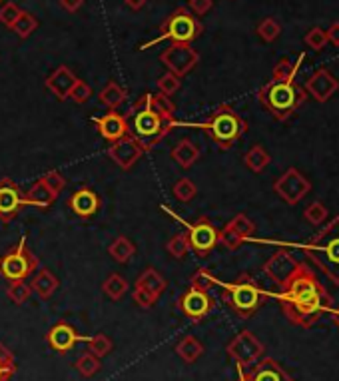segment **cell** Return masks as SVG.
Returning <instances> with one entry per match:
<instances>
[{
  "label": "cell",
  "mask_w": 339,
  "mask_h": 381,
  "mask_svg": "<svg viewBox=\"0 0 339 381\" xmlns=\"http://www.w3.org/2000/svg\"><path fill=\"white\" fill-rule=\"evenodd\" d=\"M331 295L317 280L314 271L300 264L298 271L281 285L279 306L293 325L312 328L319 318L331 311Z\"/></svg>",
  "instance_id": "1"
},
{
  "label": "cell",
  "mask_w": 339,
  "mask_h": 381,
  "mask_svg": "<svg viewBox=\"0 0 339 381\" xmlns=\"http://www.w3.org/2000/svg\"><path fill=\"white\" fill-rule=\"evenodd\" d=\"M126 120H128L130 136L134 140H138V144L144 148V152H150L176 126V118L162 116L150 108V94H142L134 102L130 112L126 114Z\"/></svg>",
  "instance_id": "2"
},
{
  "label": "cell",
  "mask_w": 339,
  "mask_h": 381,
  "mask_svg": "<svg viewBox=\"0 0 339 381\" xmlns=\"http://www.w3.org/2000/svg\"><path fill=\"white\" fill-rule=\"evenodd\" d=\"M302 250L331 282L339 285V216L329 221Z\"/></svg>",
  "instance_id": "3"
},
{
  "label": "cell",
  "mask_w": 339,
  "mask_h": 381,
  "mask_svg": "<svg viewBox=\"0 0 339 381\" xmlns=\"http://www.w3.org/2000/svg\"><path fill=\"white\" fill-rule=\"evenodd\" d=\"M257 98L262 102V106H264L276 120L286 122L291 114L302 106L307 96H305V90L295 86L293 82H278V80H271L269 84H266V86L257 92Z\"/></svg>",
  "instance_id": "4"
},
{
  "label": "cell",
  "mask_w": 339,
  "mask_h": 381,
  "mask_svg": "<svg viewBox=\"0 0 339 381\" xmlns=\"http://www.w3.org/2000/svg\"><path fill=\"white\" fill-rule=\"evenodd\" d=\"M267 294L260 288L250 273H242L238 280L226 283L222 290V299L228 304L240 318H252L264 306Z\"/></svg>",
  "instance_id": "5"
},
{
  "label": "cell",
  "mask_w": 339,
  "mask_h": 381,
  "mask_svg": "<svg viewBox=\"0 0 339 381\" xmlns=\"http://www.w3.org/2000/svg\"><path fill=\"white\" fill-rule=\"evenodd\" d=\"M202 130L206 132L219 150L231 148L248 130V124L231 106H219L202 122Z\"/></svg>",
  "instance_id": "6"
},
{
  "label": "cell",
  "mask_w": 339,
  "mask_h": 381,
  "mask_svg": "<svg viewBox=\"0 0 339 381\" xmlns=\"http://www.w3.org/2000/svg\"><path fill=\"white\" fill-rule=\"evenodd\" d=\"M204 32V25L190 13L186 6H180L178 11L170 14L168 18L160 26V37L152 42H148L142 49H148L152 44H158L160 40H172V42H180V44H190L196 38Z\"/></svg>",
  "instance_id": "7"
},
{
  "label": "cell",
  "mask_w": 339,
  "mask_h": 381,
  "mask_svg": "<svg viewBox=\"0 0 339 381\" xmlns=\"http://www.w3.org/2000/svg\"><path fill=\"white\" fill-rule=\"evenodd\" d=\"M38 270V258L26 246V235L20 238L18 246L8 250L0 258V276L8 282H20Z\"/></svg>",
  "instance_id": "8"
},
{
  "label": "cell",
  "mask_w": 339,
  "mask_h": 381,
  "mask_svg": "<svg viewBox=\"0 0 339 381\" xmlns=\"http://www.w3.org/2000/svg\"><path fill=\"white\" fill-rule=\"evenodd\" d=\"M226 351H228V356L238 363V368L248 369L252 368L255 361L262 359L266 347L257 340L255 333H252L250 330H243V332L238 333L230 344H228Z\"/></svg>",
  "instance_id": "9"
},
{
  "label": "cell",
  "mask_w": 339,
  "mask_h": 381,
  "mask_svg": "<svg viewBox=\"0 0 339 381\" xmlns=\"http://www.w3.org/2000/svg\"><path fill=\"white\" fill-rule=\"evenodd\" d=\"M186 235H188L190 250L200 258H207L210 252L219 244L218 228L207 218H200L194 224H190L188 230H186Z\"/></svg>",
  "instance_id": "10"
},
{
  "label": "cell",
  "mask_w": 339,
  "mask_h": 381,
  "mask_svg": "<svg viewBox=\"0 0 339 381\" xmlns=\"http://www.w3.org/2000/svg\"><path fill=\"white\" fill-rule=\"evenodd\" d=\"M160 62L168 68V72L182 78V76L194 70L196 64L200 62V54L190 44L172 42L168 49L160 54Z\"/></svg>",
  "instance_id": "11"
},
{
  "label": "cell",
  "mask_w": 339,
  "mask_h": 381,
  "mask_svg": "<svg viewBox=\"0 0 339 381\" xmlns=\"http://www.w3.org/2000/svg\"><path fill=\"white\" fill-rule=\"evenodd\" d=\"M309 190H312L309 180L295 168H290L288 172L281 174L274 184V192L290 206L300 204L303 198L309 194Z\"/></svg>",
  "instance_id": "12"
},
{
  "label": "cell",
  "mask_w": 339,
  "mask_h": 381,
  "mask_svg": "<svg viewBox=\"0 0 339 381\" xmlns=\"http://www.w3.org/2000/svg\"><path fill=\"white\" fill-rule=\"evenodd\" d=\"M178 306L182 309V314L186 318L194 321L206 320L207 316L212 314L214 309V297L207 294V292H202V290H194V288H188L180 299H178Z\"/></svg>",
  "instance_id": "13"
},
{
  "label": "cell",
  "mask_w": 339,
  "mask_h": 381,
  "mask_svg": "<svg viewBox=\"0 0 339 381\" xmlns=\"http://www.w3.org/2000/svg\"><path fill=\"white\" fill-rule=\"evenodd\" d=\"M26 206L25 192L11 178L0 180V220L11 221Z\"/></svg>",
  "instance_id": "14"
},
{
  "label": "cell",
  "mask_w": 339,
  "mask_h": 381,
  "mask_svg": "<svg viewBox=\"0 0 339 381\" xmlns=\"http://www.w3.org/2000/svg\"><path fill=\"white\" fill-rule=\"evenodd\" d=\"M298 268H300V261L293 258L290 252H286V250H278V252L264 264L266 276L269 280H274V282L278 283L279 288L290 280L291 276L298 271Z\"/></svg>",
  "instance_id": "15"
},
{
  "label": "cell",
  "mask_w": 339,
  "mask_h": 381,
  "mask_svg": "<svg viewBox=\"0 0 339 381\" xmlns=\"http://www.w3.org/2000/svg\"><path fill=\"white\" fill-rule=\"evenodd\" d=\"M144 148L138 144V140H134L132 136H124L120 140L112 142L108 148V156L120 166L122 170H130L136 162L142 158Z\"/></svg>",
  "instance_id": "16"
},
{
  "label": "cell",
  "mask_w": 339,
  "mask_h": 381,
  "mask_svg": "<svg viewBox=\"0 0 339 381\" xmlns=\"http://www.w3.org/2000/svg\"><path fill=\"white\" fill-rule=\"evenodd\" d=\"M82 340L84 337L78 335V332L74 330L70 323H66V321H58L46 333V344L56 354H68L70 349H74V345L78 344V342H82Z\"/></svg>",
  "instance_id": "17"
},
{
  "label": "cell",
  "mask_w": 339,
  "mask_h": 381,
  "mask_svg": "<svg viewBox=\"0 0 339 381\" xmlns=\"http://www.w3.org/2000/svg\"><path fill=\"white\" fill-rule=\"evenodd\" d=\"M305 90L309 96H314L317 102H327L335 92L339 90V80L333 74L326 70V68H319L314 76L307 78L305 82Z\"/></svg>",
  "instance_id": "18"
},
{
  "label": "cell",
  "mask_w": 339,
  "mask_h": 381,
  "mask_svg": "<svg viewBox=\"0 0 339 381\" xmlns=\"http://www.w3.org/2000/svg\"><path fill=\"white\" fill-rule=\"evenodd\" d=\"M245 375H248L250 381H293L290 377V373L271 357L255 361L252 369L245 371Z\"/></svg>",
  "instance_id": "19"
},
{
  "label": "cell",
  "mask_w": 339,
  "mask_h": 381,
  "mask_svg": "<svg viewBox=\"0 0 339 381\" xmlns=\"http://www.w3.org/2000/svg\"><path fill=\"white\" fill-rule=\"evenodd\" d=\"M94 124L98 126V132L102 134V138L108 140V142H116V140L130 134L126 116H122L118 112H108V114L96 118Z\"/></svg>",
  "instance_id": "20"
},
{
  "label": "cell",
  "mask_w": 339,
  "mask_h": 381,
  "mask_svg": "<svg viewBox=\"0 0 339 381\" xmlns=\"http://www.w3.org/2000/svg\"><path fill=\"white\" fill-rule=\"evenodd\" d=\"M68 206H70V209H72L78 218L88 220V218H92L98 212V208H100V198H98V194L92 188H80V190H76L72 196H70Z\"/></svg>",
  "instance_id": "21"
},
{
  "label": "cell",
  "mask_w": 339,
  "mask_h": 381,
  "mask_svg": "<svg viewBox=\"0 0 339 381\" xmlns=\"http://www.w3.org/2000/svg\"><path fill=\"white\" fill-rule=\"evenodd\" d=\"M76 80H78V78L74 76V72L68 66H58V68L46 78L44 84H46V88H49L56 98L66 100L70 96V90H72L74 84H76Z\"/></svg>",
  "instance_id": "22"
},
{
  "label": "cell",
  "mask_w": 339,
  "mask_h": 381,
  "mask_svg": "<svg viewBox=\"0 0 339 381\" xmlns=\"http://www.w3.org/2000/svg\"><path fill=\"white\" fill-rule=\"evenodd\" d=\"M58 285H60L58 278H56L49 268H40L37 276H34L32 283H30V290H32L40 299H50L52 295L56 294Z\"/></svg>",
  "instance_id": "23"
},
{
  "label": "cell",
  "mask_w": 339,
  "mask_h": 381,
  "mask_svg": "<svg viewBox=\"0 0 339 381\" xmlns=\"http://www.w3.org/2000/svg\"><path fill=\"white\" fill-rule=\"evenodd\" d=\"M198 158H200V148L196 146L192 140H188V138L180 140L178 146L172 150V160L176 162L180 168H184V170L192 168L198 162Z\"/></svg>",
  "instance_id": "24"
},
{
  "label": "cell",
  "mask_w": 339,
  "mask_h": 381,
  "mask_svg": "<svg viewBox=\"0 0 339 381\" xmlns=\"http://www.w3.org/2000/svg\"><path fill=\"white\" fill-rule=\"evenodd\" d=\"M26 206H34L38 209H49L56 202V194H52L46 186L42 184V180H38L32 184V188L25 194Z\"/></svg>",
  "instance_id": "25"
},
{
  "label": "cell",
  "mask_w": 339,
  "mask_h": 381,
  "mask_svg": "<svg viewBox=\"0 0 339 381\" xmlns=\"http://www.w3.org/2000/svg\"><path fill=\"white\" fill-rule=\"evenodd\" d=\"M136 285L146 290V292H150L154 297H160V295L166 292V285H168V283H166V280L162 278V273H160L156 268H146V270L138 276Z\"/></svg>",
  "instance_id": "26"
},
{
  "label": "cell",
  "mask_w": 339,
  "mask_h": 381,
  "mask_svg": "<svg viewBox=\"0 0 339 381\" xmlns=\"http://www.w3.org/2000/svg\"><path fill=\"white\" fill-rule=\"evenodd\" d=\"M176 354L182 357L186 363H194L200 357L204 356V345L194 335H186L176 345Z\"/></svg>",
  "instance_id": "27"
},
{
  "label": "cell",
  "mask_w": 339,
  "mask_h": 381,
  "mask_svg": "<svg viewBox=\"0 0 339 381\" xmlns=\"http://www.w3.org/2000/svg\"><path fill=\"white\" fill-rule=\"evenodd\" d=\"M108 254H110V258L114 259V261H118V264H126V261H130V259L134 258V254H136V246H134L130 238H126V235H118V238L110 244Z\"/></svg>",
  "instance_id": "28"
},
{
  "label": "cell",
  "mask_w": 339,
  "mask_h": 381,
  "mask_svg": "<svg viewBox=\"0 0 339 381\" xmlns=\"http://www.w3.org/2000/svg\"><path fill=\"white\" fill-rule=\"evenodd\" d=\"M98 98H100V102H102L106 108H110V110H116L120 104L126 102V90H124L118 82L110 80L108 84L102 88V92L98 94Z\"/></svg>",
  "instance_id": "29"
},
{
  "label": "cell",
  "mask_w": 339,
  "mask_h": 381,
  "mask_svg": "<svg viewBox=\"0 0 339 381\" xmlns=\"http://www.w3.org/2000/svg\"><path fill=\"white\" fill-rule=\"evenodd\" d=\"M269 154H267L266 150L264 148L260 146H252L248 152H245V156H243V162H245V166L252 170V172L255 174H260V172H264L267 168V164H269Z\"/></svg>",
  "instance_id": "30"
},
{
  "label": "cell",
  "mask_w": 339,
  "mask_h": 381,
  "mask_svg": "<svg viewBox=\"0 0 339 381\" xmlns=\"http://www.w3.org/2000/svg\"><path fill=\"white\" fill-rule=\"evenodd\" d=\"M305 58V54H300V58L293 62L290 58H281V60L276 64V68H274V80H278V82H293V76L298 74L300 70V64Z\"/></svg>",
  "instance_id": "31"
},
{
  "label": "cell",
  "mask_w": 339,
  "mask_h": 381,
  "mask_svg": "<svg viewBox=\"0 0 339 381\" xmlns=\"http://www.w3.org/2000/svg\"><path fill=\"white\" fill-rule=\"evenodd\" d=\"M102 290H104V294L108 295L110 299L120 302L122 297L126 295V292H128V282L122 278L120 273H110L108 278L104 280V283H102Z\"/></svg>",
  "instance_id": "32"
},
{
  "label": "cell",
  "mask_w": 339,
  "mask_h": 381,
  "mask_svg": "<svg viewBox=\"0 0 339 381\" xmlns=\"http://www.w3.org/2000/svg\"><path fill=\"white\" fill-rule=\"evenodd\" d=\"M82 342H86V345H88V351L92 354V356L96 357H106L112 351V347H114V344H112V340H110L106 333H96V335H90V337H84Z\"/></svg>",
  "instance_id": "33"
},
{
  "label": "cell",
  "mask_w": 339,
  "mask_h": 381,
  "mask_svg": "<svg viewBox=\"0 0 339 381\" xmlns=\"http://www.w3.org/2000/svg\"><path fill=\"white\" fill-rule=\"evenodd\" d=\"M38 25H40V22H38V18L34 16V14L23 11L20 16H18V20L11 26V30H13L14 34H16L18 38H28L32 32H34V30H37Z\"/></svg>",
  "instance_id": "34"
},
{
  "label": "cell",
  "mask_w": 339,
  "mask_h": 381,
  "mask_svg": "<svg viewBox=\"0 0 339 381\" xmlns=\"http://www.w3.org/2000/svg\"><path fill=\"white\" fill-rule=\"evenodd\" d=\"M16 373V359L13 351L4 344H0V381H11Z\"/></svg>",
  "instance_id": "35"
},
{
  "label": "cell",
  "mask_w": 339,
  "mask_h": 381,
  "mask_svg": "<svg viewBox=\"0 0 339 381\" xmlns=\"http://www.w3.org/2000/svg\"><path fill=\"white\" fill-rule=\"evenodd\" d=\"M76 371L82 375V377H94L98 371L102 369V363H100V357L92 356L90 351L84 354L82 357H78V361H76Z\"/></svg>",
  "instance_id": "36"
},
{
  "label": "cell",
  "mask_w": 339,
  "mask_h": 381,
  "mask_svg": "<svg viewBox=\"0 0 339 381\" xmlns=\"http://www.w3.org/2000/svg\"><path fill=\"white\" fill-rule=\"evenodd\" d=\"M228 228H230L231 232H236V234L240 235L243 242H245L248 238H252L255 232L254 221L250 220L245 214H238V216H236V218L228 224Z\"/></svg>",
  "instance_id": "37"
},
{
  "label": "cell",
  "mask_w": 339,
  "mask_h": 381,
  "mask_svg": "<svg viewBox=\"0 0 339 381\" xmlns=\"http://www.w3.org/2000/svg\"><path fill=\"white\" fill-rule=\"evenodd\" d=\"M32 294V290H30V285L25 282V280H20V282H11V285L6 288V295H8V299L16 304V306H23L28 302V297Z\"/></svg>",
  "instance_id": "38"
},
{
  "label": "cell",
  "mask_w": 339,
  "mask_h": 381,
  "mask_svg": "<svg viewBox=\"0 0 339 381\" xmlns=\"http://www.w3.org/2000/svg\"><path fill=\"white\" fill-rule=\"evenodd\" d=\"M216 283H218V280H216V276H214L212 271L207 270V268H200V270L196 271L194 276H192V280H190V288H194V290H202V292H207V294H210V290H212Z\"/></svg>",
  "instance_id": "39"
},
{
  "label": "cell",
  "mask_w": 339,
  "mask_h": 381,
  "mask_svg": "<svg viewBox=\"0 0 339 381\" xmlns=\"http://www.w3.org/2000/svg\"><path fill=\"white\" fill-rule=\"evenodd\" d=\"M172 192H174V196L178 198L180 202L188 204V202H192V200L196 198V194H198V188H196V184L192 182V180H188V178H180V180L174 184Z\"/></svg>",
  "instance_id": "40"
},
{
  "label": "cell",
  "mask_w": 339,
  "mask_h": 381,
  "mask_svg": "<svg viewBox=\"0 0 339 381\" xmlns=\"http://www.w3.org/2000/svg\"><path fill=\"white\" fill-rule=\"evenodd\" d=\"M150 108L158 114H162V116H168V118H174V104H172V100L166 94H162V92H158V94H150Z\"/></svg>",
  "instance_id": "41"
},
{
  "label": "cell",
  "mask_w": 339,
  "mask_h": 381,
  "mask_svg": "<svg viewBox=\"0 0 339 381\" xmlns=\"http://www.w3.org/2000/svg\"><path fill=\"white\" fill-rule=\"evenodd\" d=\"M156 84H158V90H160L162 94L172 96V94H176V92L182 88V80H180V76H176V74L166 72L158 78Z\"/></svg>",
  "instance_id": "42"
},
{
  "label": "cell",
  "mask_w": 339,
  "mask_h": 381,
  "mask_svg": "<svg viewBox=\"0 0 339 381\" xmlns=\"http://www.w3.org/2000/svg\"><path fill=\"white\" fill-rule=\"evenodd\" d=\"M166 250L170 252V256H174V258L182 259L188 252H190V244H188V235H186V232H182V234H176L172 240L168 242V246H166Z\"/></svg>",
  "instance_id": "43"
},
{
  "label": "cell",
  "mask_w": 339,
  "mask_h": 381,
  "mask_svg": "<svg viewBox=\"0 0 339 381\" xmlns=\"http://www.w3.org/2000/svg\"><path fill=\"white\" fill-rule=\"evenodd\" d=\"M279 32H281V26H279L278 20H274V18H266V20H262L260 26H257V34H260L262 40H266V42H274V40L279 37Z\"/></svg>",
  "instance_id": "44"
},
{
  "label": "cell",
  "mask_w": 339,
  "mask_h": 381,
  "mask_svg": "<svg viewBox=\"0 0 339 381\" xmlns=\"http://www.w3.org/2000/svg\"><path fill=\"white\" fill-rule=\"evenodd\" d=\"M40 180H42V184L46 186L50 192H52V194H56V196H58L62 190L66 188V180H64V176H62L60 172H56V170H50V172H46L42 178H40Z\"/></svg>",
  "instance_id": "45"
},
{
  "label": "cell",
  "mask_w": 339,
  "mask_h": 381,
  "mask_svg": "<svg viewBox=\"0 0 339 381\" xmlns=\"http://www.w3.org/2000/svg\"><path fill=\"white\" fill-rule=\"evenodd\" d=\"M20 13H23V8H18L14 2H4V4L0 6V22L11 28V26L18 20Z\"/></svg>",
  "instance_id": "46"
},
{
  "label": "cell",
  "mask_w": 339,
  "mask_h": 381,
  "mask_svg": "<svg viewBox=\"0 0 339 381\" xmlns=\"http://www.w3.org/2000/svg\"><path fill=\"white\" fill-rule=\"evenodd\" d=\"M303 218L309 221V224H321V221L327 218V208L321 204V202H314L309 204L305 212H303Z\"/></svg>",
  "instance_id": "47"
},
{
  "label": "cell",
  "mask_w": 339,
  "mask_h": 381,
  "mask_svg": "<svg viewBox=\"0 0 339 381\" xmlns=\"http://www.w3.org/2000/svg\"><path fill=\"white\" fill-rule=\"evenodd\" d=\"M90 96H92L90 84L84 82V80H76V84H74V88L70 90V96H68V98L74 100L76 104H86V102L90 100Z\"/></svg>",
  "instance_id": "48"
},
{
  "label": "cell",
  "mask_w": 339,
  "mask_h": 381,
  "mask_svg": "<svg viewBox=\"0 0 339 381\" xmlns=\"http://www.w3.org/2000/svg\"><path fill=\"white\" fill-rule=\"evenodd\" d=\"M305 44L309 46V49L314 50H321L327 44V34L326 30H321V28H312L307 34H305Z\"/></svg>",
  "instance_id": "49"
},
{
  "label": "cell",
  "mask_w": 339,
  "mask_h": 381,
  "mask_svg": "<svg viewBox=\"0 0 339 381\" xmlns=\"http://www.w3.org/2000/svg\"><path fill=\"white\" fill-rule=\"evenodd\" d=\"M132 299L136 306H140V308L144 309H150L154 304H156L158 297H154V295L150 294V292H146V290H142V288H138V285H134L132 290Z\"/></svg>",
  "instance_id": "50"
},
{
  "label": "cell",
  "mask_w": 339,
  "mask_h": 381,
  "mask_svg": "<svg viewBox=\"0 0 339 381\" xmlns=\"http://www.w3.org/2000/svg\"><path fill=\"white\" fill-rule=\"evenodd\" d=\"M219 242H222L224 246L228 247V250H238V247H240L243 244L242 238L236 234V232H231L228 226H226V228H224V230L219 232Z\"/></svg>",
  "instance_id": "51"
},
{
  "label": "cell",
  "mask_w": 339,
  "mask_h": 381,
  "mask_svg": "<svg viewBox=\"0 0 339 381\" xmlns=\"http://www.w3.org/2000/svg\"><path fill=\"white\" fill-rule=\"evenodd\" d=\"M188 11L192 14H198V16H202V14H206L212 11V6H214V0H190L188 2Z\"/></svg>",
  "instance_id": "52"
},
{
  "label": "cell",
  "mask_w": 339,
  "mask_h": 381,
  "mask_svg": "<svg viewBox=\"0 0 339 381\" xmlns=\"http://www.w3.org/2000/svg\"><path fill=\"white\" fill-rule=\"evenodd\" d=\"M84 4V0H60V6L66 11V13H76L80 11Z\"/></svg>",
  "instance_id": "53"
},
{
  "label": "cell",
  "mask_w": 339,
  "mask_h": 381,
  "mask_svg": "<svg viewBox=\"0 0 339 381\" xmlns=\"http://www.w3.org/2000/svg\"><path fill=\"white\" fill-rule=\"evenodd\" d=\"M326 34H327V42H331V44L339 46V22L329 26V30H327Z\"/></svg>",
  "instance_id": "54"
},
{
  "label": "cell",
  "mask_w": 339,
  "mask_h": 381,
  "mask_svg": "<svg viewBox=\"0 0 339 381\" xmlns=\"http://www.w3.org/2000/svg\"><path fill=\"white\" fill-rule=\"evenodd\" d=\"M124 2H126V6L132 8V11H142L146 4H148V0H124Z\"/></svg>",
  "instance_id": "55"
},
{
  "label": "cell",
  "mask_w": 339,
  "mask_h": 381,
  "mask_svg": "<svg viewBox=\"0 0 339 381\" xmlns=\"http://www.w3.org/2000/svg\"><path fill=\"white\" fill-rule=\"evenodd\" d=\"M238 371H240V377H238V381H250L248 380V375H245V369L238 368Z\"/></svg>",
  "instance_id": "56"
},
{
  "label": "cell",
  "mask_w": 339,
  "mask_h": 381,
  "mask_svg": "<svg viewBox=\"0 0 339 381\" xmlns=\"http://www.w3.org/2000/svg\"><path fill=\"white\" fill-rule=\"evenodd\" d=\"M333 321H335V325L339 328V308L335 309V311H333Z\"/></svg>",
  "instance_id": "57"
},
{
  "label": "cell",
  "mask_w": 339,
  "mask_h": 381,
  "mask_svg": "<svg viewBox=\"0 0 339 381\" xmlns=\"http://www.w3.org/2000/svg\"><path fill=\"white\" fill-rule=\"evenodd\" d=\"M2 2H4V0H0V4H2Z\"/></svg>",
  "instance_id": "58"
}]
</instances>
